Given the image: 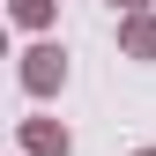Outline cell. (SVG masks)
<instances>
[{
    "label": "cell",
    "instance_id": "4",
    "mask_svg": "<svg viewBox=\"0 0 156 156\" xmlns=\"http://www.w3.org/2000/svg\"><path fill=\"white\" fill-rule=\"evenodd\" d=\"M60 0H15V30H52Z\"/></svg>",
    "mask_w": 156,
    "mask_h": 156
},
{
    "label": "cell",
    "instance_id": "5",
    "mask_svg": "<svg viewBox=\"0 0 156 156\" xmlns=\"http://www.w3.org/2000/svg\"><path fill=\"white\" fill-rule=\"evenodd\" d=\"M112 8H126V15H149V0H112Z\"/></svg>",
    "mask_w": 156,
    "mask_h": 156
},
{
    "label": "cell",
    "instance_id": "1",
    "mask_svg": "<svg viewBox=\"0 0 156 156\" xmlns=\"http://www.w3.org/2000/svg\"><path fill=\"white\" fill-rule=\"evenodd\" d=\"M15 82H23L30 97H60V89H67V52H60V45H30L23 67H15Z\"/></svg>",
    "mask_w": 156,
    "mask_h": 156
},
{
    "label": "cell",
    "instance_id": "2",
    "mask_svg": "<svg viewBox=\"0 0 156 156\" xmlns=\"http://www.w3.org/2000/svg\"><path fill=\"white\" fill-rule=\"evenodd\" d=\"M15 141H23V156H74V134L60 119H15Z\"/></svg>",
    "mask_w": 156,
    "mask_h": 156
},
{
    "label": "cell",
    "instance_id": "3",
    "mask_svg": "<svg viewBox=\"0 0 156 156\" xmlns=\"http://www.w3.org/2000/svg\"><path fill=\"white\" fill-rule=\"evenodd\" d=\"M119 45H126V60H156V15H126Z\"/></svg>",
    "mask_w": 156,
    "mask_h": 156
},
{
    "label": "cell",
    "instance_id": "6",
    "mask_svg": "<svg viewBox=\"0 0 156 156\" xmlns=\"http://www.w3.org/2000/svg\"><path fill=\"white\" fill-rule=\"evenodd\" d=\"M134 156H156V149H134Z\"/></svg>",
    "mask_w": 156,
    "mask_h": 156
}]
</instances>
